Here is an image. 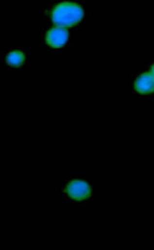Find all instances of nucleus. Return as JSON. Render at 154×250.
I'll use <instances>...</instances> for the list:
<instances>
[{"mask_svg": "<svg viewBox=\"0 0 154 250\" xmlns=\"http://www.w3.org/2000/svg\"><path fill=\"white\" fill-rule=\"evenodd\" d=\"M84 11L75 3L64 2L59 4L52 11V19L55 25L69 27L81 21Z\"/></svg>", "mask_w": 154, "mask_h": 250, "instance_id": "nucleus-1", "label": "nucleus"}, {"mask_svg": "<svg viewBox=\"0 0 154 250\" xmlns=\"http://www.w3.org/2000/svg\"><path fill=\"white\" fill-rule=\"evenodd\" d=\"M65 191L71 198L76 200H85L92 195V189L86 181L73 180L68 183Z\"/></svg>", "mask_w": 154, "mask_h": 250, "instance_id": "nucleus-2", "label": "nucleus"}, {"mask_svg": "<svg viewBox=\"0 0 154 250\" xmlns=\"http://www.w3.org/2000/svg\"><path fill=\"white\" fill-rule=\"evenodd\" d=\"M69 34L66 29L60 27L54 28L47 33V42L53 47H61L66 43Z\"/></svg>", "mask_w": 154, "mask_h": 250, "instance_id": "nucleus-3", "label": "nucleus"}, {"mask_svg": "<svg viewBox=\"0 0 154 250\" xmlns=\"http://www.w3.org/2000/svg\"><path fill=\"white\" fill-rule=\"evenodd\" d=\"M136 91L140 94H150L154 92V78L151 73L141 74L136 79L135 83Z\"/></svg>", "mask_w": 154, "mask_h": 250, "instance_id": "nucleus-4", "label": "nucleus"}, {"mask_svg": "<svg viewBox=\"0 0 154 250\" xmlns=\"http://www.w3.org/2000/svg\"><path fill=\"white\" fill-rule=\"evenodd\" d=\"M25 61L24 53L19 50H13L9 52L5 58L6 63L9 66L14 68L22 66Z\"/></svg>", "mask_w": 154, "mask_h": 250, "instance_id": "nucleus-5", "label": "nucleus"}, {"mask_svg": "<svg viewBox=\"0 0 154 250\" xmlns=\"http://www.w3.org/2000/svg\"><path fill=\"white\" fill-rule=\"evenodd\" d=\"M151 74H152L154 78V64L152 65V68H151Z\"/></svg>", "mask_w": 154, "mask_h": 250, "instance_id": "nucleus-6", "label": "nucleus"}]
</instances>
